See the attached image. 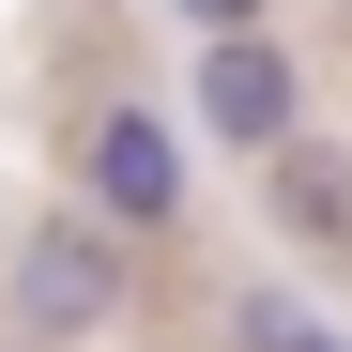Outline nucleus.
Returning <instances> with one entry per match:
<instances>
[{"label": "nucleus", "mask_w": 352, "mask_h": 352, "mask_svg": "<svg viewBox=\"0 0 352 352\" xmlns=\"http://www.w3.org/2000/svg\"><path fill=\"white\" fill-rule=\"evenodd\" d=\"M77 199H92V230H168L184 214V138H168V107H92V138H77Z\"/></svg>", "instance_id": "obj_1"}, {"label": "nucleus", "mask_w": 352, "mask_h": 352, "mask_svg": "<svg viewBox=\"0 0 352 352\" xmlns=\"http://www.w3.org/2000/svg\"><path fill=\"white\" fill-rule=\"evenodd\" d=\"M16 322H31V337H92V322H123V230H92V214H31V230H16Z\"/></svg>", "instance_id": "obj_2"}, {"label": "nucleus", "mask_w": 352, "mask_h": 352, "mask_svg": "<svg viewBox=\"0 0 352 352\" xmlns=\"http://www.w3.org/2000/svg\"><path fill=\"white\" fill-rule=\"evenodd\" d=\"M199 123H214L230 153L307 138V77H291V46H276V31H199Z\"/></svg>", "instance_id": "obj_3"}, {"label": "nucleus", "mask_w": 352, "mask_h": 352, "mask_svg": "<svg viewBox=\"0 0 352 352\" xmlns=\"http://www.w3.org/2000/svg\"><path fill=\"white\" fill-rule=\"evenodd\" d=\"M230 337L245 352H352V322L322 291H291V276H230Z\"/></svg>", "instance_id": "obj_4"}, {"label": "nucleus", "mask_w": 352, "mask_h": 352, "mask_svg": "<svg viewBox=\"0 0 352 352\" xmlns=\"http://www.w3.org/2000/svg\"><path fill=\"white\" fill-rule=\"evenodd\" d=\"M261 168H276V214L307 230V245H352V153L337 138H276Z\"/></svg>", "instance_id": "obj_5"}, {"label": "nucleus", "mask_w": 352, "mask_h": 352, "mask_svg": "<svg viewBox=\"0 0 352 352\" xmlns=\"http://www.w3.org/2000/svg\"><path fill=\"white\" fill-rule=\"evenodd\" d=\"M184 31H261V0H168Z\"/></svg>", "instance_id": "obj_6"}]
</instances>
